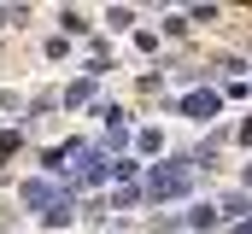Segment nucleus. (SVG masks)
Instances as JSON below:
<instances>
[{
  "instance_id": "nucleus-1",
  "label": "nucleus",
  "mask_w": 252,
  "mask_h": 234,
  "mask_svg": "<svg viewBox=\"0 0 252 234\" xmlns=\"http://www.w3.org/2000/svg\"><path fill=\"white\" fill-rule=\"evenodd\" d=\"M182 187H188V170H158L153 176V193H158V199H164V193H182Z\"/></svg>"
}]
</instances>
